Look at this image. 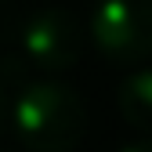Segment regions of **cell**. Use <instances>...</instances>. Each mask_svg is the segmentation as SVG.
I'll list each match as a JSON object with an SVG mask.
<instances>
[{
    "label": "cell",
    "mask_w": 152,
    "mask_h": 152,
    "mask_svg": "<svg viewBox=\"0 0 152 152\" xmlns=\"http://www.w3.org/2000/svg\"><path fill=\"white\" fill-rule=\"evenodd\" d=\"M7 120H11V94H7V87H4V83H0V134H4Z\"/></svg>",
    "instance_id": "5b68a950"
},
{
    "label": "cell",
    "mask_w": 152,
    "mask_h": 152,
    "mask_svg": "<svg viewBox=\"0 0 152 152\" xmlns=\"http://www.w3.org/2000/svg\"><path fill=\"white\" fill-rule=\"evenodd\" d=\"M7 123L29 152H72L87 134V105L58 80H26L11 98Z\"/></svg>",
    "instance_id": "6da1fadb"
},
{
    "label": "cell",
    "mask_w": 152,
    "mask_h": 152,
    "mask_svg": "<svg viewBox=\"0 0 152 152\" xmlns=\"http://www.w3.org/2000/svg\"><path fill=\"white\" fill-rule=\"evenodd\" d=\"M87 33L112 62L152 58V0H98Z\"/></svg>",
    "instance_id": "3957f363"
},
{
    "label": "cell",
    "mask_w": 152,
    "mask_h": 152,
    "mask_svg": "<svg viewBox=\"0 0 152 152\" xmlns=\"http://www.w3.org/2000/svg\"><path fill=\"white\" fill-rule=\"evenodd\" d=\"M22 58L40 72H65L83 54V26L69 7H40L18 29Z\"/></svg>",
    "instance_id": "7a4b0ae2"
},
{
    "label": "cell",
    "mask_w": 152,
    "mask_h": 152,
    "mask_svg": "<svg viewBox=\"0 0 152 152\" xmlns=\"http://www.w3.org/2000/svg\"><path fill=\"white\" fill-rule=\"evenodd\" d=\"M120 152H152V138H141V141H130V145H123Z\"/></svg>",
    "instance_id": "8992f818"
},
{
    "label": "cell",
    "mask_w": 152,
    "mask_h": 152,
    "mask_svg": "<svg viewBox=\"0 0 152 152\" xmlns=\"http://www.w3.org/2000/svg\"><path fill=\"white\" fill-rule=\"evenodd\" d=\"M116 105H120V116L134 130L152 138V69H138V72L127 76L120 83Z\"/></svg>",
    "instance_id": "277c9868"
}]
</instances>
